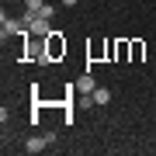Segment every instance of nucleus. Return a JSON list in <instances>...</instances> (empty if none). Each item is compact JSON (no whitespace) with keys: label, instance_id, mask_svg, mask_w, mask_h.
<instances>
[{"label":"nucleus","instance_id":"obj_1","mask_svg":"<svg viewBox=\"0 0 156 156\" xmlns=\"http://www.w3.org/2000/svg\"><path fill=\"white\" fill-rule=\"evenodd\" d=\"M28 35H35V38H49V35H52L49 17H35V21H31V28H28Z\"/></svg>","mask_w":156,"mask_h":156},{"label":"nucleus","instance_id":"obj_2","mask_svg":"<svg viewBox=\"0 0 156 156\" xmlns=\"http://www.w3.org/2000/svg\"><path fill=\"white\" fill-rule=\"evenodd\" d=\"M62 52H66V42L52 31V35H49V56H62Z\"/></svg>","mask_w":156,"mask_h":156},{"label":"nucleus","instance_id":"obj_3","mask_svg":"<svg viewBox=\"0 0 156 156\" xmlns=\"http://www.w3.org/2000/svg\"><path fill=\"white\" fill-rule=\"evenodd\" d=\"M49 142H52V135H45V139H28L24 142V153H42Z\"/></svg>","mask_w":156,"mask_h":156},{"label":"nucleus","instance_id":"obj_4","mask_svg":"<svg viewBox=\"0 0 156 156\" xmlns=\"http://www.w3.org/2000/svg\"><path fill=\"white\" fill-rule=\"evenodd\" d=\"M17 31H24V24L21 21H11V17L4 14V38H7V35H17Z\"/></svg>","mask_w":156,"mask_h":156},{"label":"nucleus","instance_id":"obj_5","mask_svg":"<svg viewBox=\"0 0 156 156\" xmlns=\"http://www.w3.org/2000/svg\"><path fill=\"white\" fill-rule=\"evenodd\" d=\"M90 97H94V104H101V108H104L108 101H111V90H104V87H97V90H94V94H90Z\"/></svg>","mask_w":156,"mask_h":156},{"label":"nucleus","instance_id":"obj_6","mask_svg":"<svg viewBox=\"0 0 156 156\" xmlns=\"http://www.w3.org/2000/svg\"><path fill=\"white\" fill-rule=\"evenodd\" d=\"M76 90H83V94H94V90H97V87H94V80H90V73L80 80V83H76Z\"/></svg>","mask_w":156,"mask_h":156},{"label":"nucleus","instance_id":"obj_7","mask_svg":"<svg viewBox=\"0 0 156 156\" xmlns=\"http://www.w3.org/2000/svg\"><path fill=\"white\" fill-rule=\"evenodd\" d=\"M128 52H132V59H142L146 45H142V42H128Z\"/></svg>","mask_w":156,"mask_h":156},{"label":"nucleus","instance_id":"obj_8","mask_svg":"<svg viewBox=\"0 0 156 156\" xmlns=\"http://www.w3.org/2000/svg\"><path fill=\"white\" fill-rule=\"evenodd\" d=\"M24 7H28V11H35V14H38L42 7H45V0H24Z\"/></svg>","mask_w":156,"mask_h":156},{"label":"nucleus","instance_id":"obj_9","mask_svg":"<svg viewBox=\"0 0 156 156\" xmlns=\"http://www.w3.org/2000/svg\"><path fill=\"white\" fill-rule=\"evenodd\" d=\"M73 4H76V0H62V7H73Z\"/></svg>","mask_w":156,"mask_h":156}]
</instances>
